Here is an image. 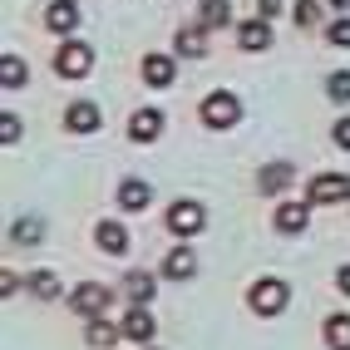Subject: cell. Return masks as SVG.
Masks as SVG:
<instances>
[{
    "instance_id": "obj_14",
    "label": "cell",
    "mask_w": 350,
    "mask_h": 350,
    "mask_svg": "<svg viewBox=\"0 0 350 350\" xmlns=\"http://www.w3.org/2000/svg\"><path fill=\"white\" fill-rule=\"evenodd\" d=\"M148 183H138V178H129L124 183V188H119V207H129V213H144V207H148Z\"/></svg>"
},
{
    "instance_id": "obj_31",
    "label": "cell",
    "mask_w": 350,
    "mask_h": 350,
    "mask_svg": "<svg viewBox=\"0 0 350 350\" xmlns=\"http://www.w3.org/2000/svg\"><path fill=\"white\" fill-rule=\"evenodd\" d=\"M336 286H340V296H350V262L336 271Z\"/></svg>"
},
{
    "instance_id": "obj_17",
    "label": "cell",
    "mask_w": 350,
    "mask_h": 350,
    "mask_svg": "<svg viewBox=\"0 0 350 350\" xmlns=\"http://www.w3.org/2000/svg\"><path fill=\"white\" fill-rule=\"evenodd\" d=\"M94 237H99V247H104V252H113V256H119V252H129V232H124L119 222H99V232H94Z\"/></svg>"
},
{
    "instance_id": "obj_4",
    "label": "cell",
    "mask_w": 350,
    "mask_h": 350,
    "mask_svg": "<svg viewBox=\"0 0 350 350\" xmlns=\"http://www.w3.org/2000/svg\"><path fill=\"white\" fill-rule=\"evenodd\" d=\"M55 69H59L64 79H84L89 69H94V50H89V44H75V40H69L64 50L55 55Z\"/></svg>"
},
{
    "instance_id": "obj_23",
    "label": "cell",
    "mask_w": 350,
    "mask_h": 350,
    "mask_svg": "<svg viewBox=\"0 0 350 350\" xmlns=\"http://www.w3.org/2000/svg\"><path fill=\"white\" fill-rule=\"evenodd\" d=\"M40 232H44V227H40L35 217H25V222L10 227V242H40Z\"/></svg>"
},
{
    "instance_id": "obj_24",
    "label": "cell",
    "mask_w": 350,
    "mask_h": 350,
    "mask_svg": "<svg viewBox=\"0 0 350 350\" xmlns=\"http://www.w3.org/2000/svg\"><path fill=\"white\" fill-rule=\"evenodd\" d=\"M325 94H331L336 104H350V75L340 69V75H331V84H325Z\"/></svg>"
},
{
    "instance_id": "obj_18",
    "label": "cell",
    "mask_w": 350,
    "mask_h": 350,
    "mask_svg": "<svg viewBox=\"0 0 350 350\" xmlns=\"http://www.w3.org/2000/svg\"><path fill=\"white\" fill-rule=\"evenodd\" d=\"M325 345H331V350H350V316H331V321H325Z\"/></svg>"
},
{
    "instance_id": "obj_27",
    "label": "cell",
    "mask_w": 350,
    "mask_h": 350,
    "mask_svg": "<svg viewBox=\"0 0 350 350\" xmlns=\"http://www.w3.org/2000/svg\"><path fill=\"white\" fill-rule=\"evenodd\" d=\"M321 20V5L316 0H296V25H316Z\"/></svg>"
},
{
    "instance_id": "obj_9",
    "label": "cell",
    "mask_w": 350,
    "mask_h": 350,
    "mask_svg": "<svg viewBox=\"0 0 350 350\" xmlns=\"http://www.w3.org/2000/svg\"><path fill=\"white\" fill-rule=\"evenodd\" d=\"M158 129H163V113L158 109H138L133 119H129V138H133V144H153Z\"/></svg>"
},
{
    "instance_id": "obj_10",
    "label": "cell",
    "mask_w": 350,
    "mask_h": 350,
    "mask_svg": "<svg viewBox=\"0 0 350 350\" xmlns=\"http://www.w3.org/2000/svg\"><path fill=\"white\" fill-rule=\"evenodd\" d=\"M178 79V64L168 59V55H148L144 59V84H153V89H168Z\"/></svg>"
},
{
    "instance_id": "obj_6",
    "label": "cell",
    "mask_w": 350,
    "mask_h": 350,
    "mask_svg": "<svg viewBox=\"0 0 350 350\" xmlns=\"http://www.w3.org/2000/svg\"><path fill=\"white\" fill-rule=\"evenodd\" d=\"M64 124H69V133H99L104 113L89 104V99H75V104H69V113H64Z\"/></svg>"
},
{
    "instance_id": "obj_21",
    "label": "cell",
    "mask_w": 350,
    "mask_h": 350,
    "mask_svg": "<svg viewBox=\"0 0 350 350\" xmlns=\"http://www.w3.org/2000/svg\"><path fill=\"white\" fill-rule=\"evenodd\" d=\"M25 79H30V75H25V64H20L15 55H5V64H0V84H5V89H20Z\"/></svg>"
},
{
    "instance_id": "obj_26",
    "label": "cell",
    "mask_w": 350,
    "mask_h": 350,
    "mask_svg": "<svg viewBox=\"0 0 350 350\" xmlns=\"http://www.w3.org/2000/svg\"><path fill=\"white\" fill-rule=\"evenodd\" d=\"M202 44H207L202 30H183V35H178V50H183V55H202Z\"/></svg>"
},
{
    "instance_id": "obj_29",
    "label": "cell",
    "mask_w": 350,
    "mask_h": 350,
    "mask_svg": "<svg viewBox=\"0 0 350 350\" xmlns=\"http://www.w3.org/2000/svg\"><path fill=\"white\" fill-rule=\"evenodd\" d=\"M0 138L15 144V138H20V119H10V113H5V119H0Z\"/></svg>"
},
{
    "instance_id": "obj_28",
    "label": "cell",
    "mask_w": 350,
    "mask_h": 350,
    "mask_svg": "<svg viewBox=\"0 0 350 350\" xmlns=\"http://www.w3.org/2000/svg\"><path fill=\"white\" fill-rule=\"evenodd\" d=\"M331 44H340V50H350V20H336V25H331Z\"/></svg>"
},
{
    "instance_id": "obj_12",
    "label": "cell",
    "mask_w": 350,
    "mask_h": 350,
    "mask_svg": "<svg viewBox=\"0 0 350 350\" xmlns=\"http://www.w3.org/2000/svg\"><path fill=\"white\" fill-rule=\"evenodd\" d=\"M193 271H198V252L193 247H178L168 262H163V276H168V282H188Z\"/></svg>"
},
{
    "instance_id": "obj_5",
    "label": "cell",
    "mask_w": 350,
    "mask_h": 350,
    "mask_svg": "<svg viewBox=\"0 0 350 350\" xmlns=\"http://www.w3.org/2000/svg\"><path fill=\"white\" fill-rule=\"evenodd\" d=\"M350 198V178L345 173H321L311 178V202L316 207H331V202H345Z\"/></svg>"
},
{
    "instance_id": "obj_2",
    "label": "cell",
    "mask_w": 350,
    "mask_h": 350,
    "mask_svg": "<svg viewBox=\"0 0 350 350\" xmlns=\"http://www.w3.org/2000/svg\"><path fill=\"white\" fill-rule=\"evenodd\" d=\"M198 113H202L207 129H232V124L242 119V104H237V94H227V89H222V94H207Z\"/></svg>"
},
{
    "instance_id": "obj_22",
    "label": "cell",
    "mask_w": 350,
    "mask_h": 350,
    "mask_svg": "<svg viewBox=\"0 0 350 350\" xmlns=\"http://www.w3.org/2000/svg\"><path fill=\"white\" fill-rule=\"evenodd\" d=\"M30 291H35V296H59V276H55V271H35V276H30Z\"/></svg>"
},
{
    "instance_id": "obj_32",
    "label": "cell",
    "mask_w": 350,
    "mask_h": 350,
    "mask_svg": "<svg viewBox=\"0 0 350 350\" xmlns=\"http://www.w3.org/2000/svg\"><path fill=\"white\" fill-rule=\"evenodd\" d=\"M276 10H282V0H262V20H271Z\"/></svg>"
},
{
    "instance_id": "obj_13",
    "label": "cell",
    "mask_w": 350,
    "mask_h": 350,
    "mask_svg": "<svg viewBox=\"0 0 350 350\" xmlns=\"http://www.w3.org/2000/svg\"><path fill=\"white\" fill-rule=\"evenodd\" d=\"M237 44H242V50H267V44H271V25H267V20H247V25L237 30Z\"/></svg>"
},
{
    "instance_id": "obj_33",
    "label": "cell",
    "mask_w": 350,
    "mask_h": 350,
    "mask_svg": "<svg viewBox=\"0 0 350 350\" xmlns=\"http://www.w3.org/2000/svg\"><path fill=\"white\" fill-rule=\"evenodd\" d=\"M331 5H340V10H350V0H331Z\"/></svg>"
},
{
    "instance_id": "obj_16",
    "label": "cell",
    "mask_w": 350,
    "mask_h": 350,
    "mask_svg": "<svg viewBox=\"0 0 350 350\" xmlns=\"http://www.w3.org/2000/svg\"><path fill=\"white\" fill-rule=\"evenodd\" d=\"M306 227V202H282L276 207V232H301Z\"/></svg>"
},
{
    "instance_id": "obj_25",
    "label": "cell",
    "mask_w": 350,
    "mask_h": 350,
    "mask_svg": "<svg viewBox=\"0 0 350 350\" xmlns=\"http://www.w3.org/2000/svg\"><path fill=\"white\" fill-rule=\"evenodd\" d=\"M113 340H119V331H109V325L94 316V321H89V345H113Z\"/></svg>"
},
{
    "instance_id": "obj_11",
    "label": "cell",
    "mask_w": 350,
    "mask_h": 350,
    "mask_svg": "<svg viewBox=\"0 0 350 350\" xmlns=\"http://www.w3.org/2000/svg\"><path fill=\"white\" fill-rule=\"evenodd\" d=\"M44 25H50L55 35H69L79 25V10H75V0H55L50 10H44Z\"/></svg>"
},
{
    "instance_id": "obj_7",
    "label": "cell",
    "mask_w": 350,
    "mask_h": 350,
    "mask_svg": "<svg viewBox=\"0 0 350 350\" xmlns=\"http://www.w3.org/2000/svg\"><path fill=\"white\" fill-rule=\"evenodd\" d=\"M69 306H75L79 316H99V311L109 306V291H104L99 282H84V286H75V296H69Z\"/></svg>"
},
{
    "instance_id": "obj_19",
    "label": "cell",
    "mask_w": 350,
    "mask_h": 350,
    "mask_svg": "<svg viewBox=\"0 0 350 350\" xmlns=\"http://www.w3.org/2000/svg\"><path fill=\"white\" fill-rule=\"evenodd\" d=\"M124 286H129V301H133V306H144V301L153 296V276H148V271H129Z\"/></svg>"
},
{
    "instance_id": "obj_8",
    "label": "cell",
    "mask_w": 350,
    "mask_h": 350,
    "mask_svg": "<svg viewBox=\"0 0 350 350\" xmlns=\"http://www.w3.org/2000/svg\"><path fill=\"white\" fill-rule=\"evenodd\" d=\"M119 336L133 340V345H148V340H153V316H148L144 306H129V316H124V325H119Z\"/></svg>"
},
{
    "instance_id": "obj_30",
    "label": "cell",
    "mask_w": 350,
    "mask_h": 350,
    "mask_svg": "<svg viewBox=\"0 0 350 350\" xmlns=\"http://www.w3.org/2000/svg\"><path fill=\"white\" fill-rule=\"evenodd\" d=\"M331 138H336V144H340V148H350V119H340V124L331 129Z\"/></svg>"
},
{
    "instance_id": "obj_15",
    "label": "cell",
    "mask_w": 350,
    "mask_h": 350,
    "mask_svg": "<svg viewBox=\"0 0 350 350\" xmlns=\"http://www.w3.org/2000/svg\"><path fill=\"white\" fill-rule=\"evenodd\" d=\"M286 183H291V163H267L262 178H256V188H262V193H282Z\"/></svg>"
},
{
    "instance_id": "obj_20",
    "label": "cell",
    "mask_w": 350,
    "mask_h": 350,
    "mask_svg": "<svg viewBox=\"0 0 350 350\" xmlns=\"http://www.w3.org/2000/svg\"><path fill=\"white\" fill-rule=\"evenodd\" d=\"M227 15H232V5H227V0H202V30H217V25H227Z\"/></svg>"
},
{
    "instance_id": "obj_1",
    "label": "cell",
    "mask_w": 350,
    "mask_h": 350,
    "mask_svg": "<svg viewBox=\"0 0 350 350\" xmlns=\"http://www.w3.org/2000/svg\"><path fill=\"white\" fill-rule=\"evenodd\" d=\"M286 301H291V286L276 282V276H262V282L252 286V311H256V316H282Z\"/></svg>"
},
{
    "instance_id": "obj_3",
    "label": "cell",
    "mask_w": 350,
    "mask_h": 350,
    "mask_svg": "<svg viewBox=\"0 0 350 350\" xmlns=\"http://www.w3.org/2000/svg\"><path fill=\"white\" fill-rule=\"evenodd\" d=\"M202 222H207V213H202V202H193V198H183V202L168 207V227L178 232V237H198Z\"/></svg>"
}]
</instances>
